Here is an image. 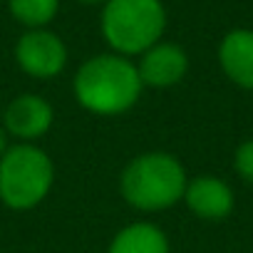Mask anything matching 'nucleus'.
Instances as JSON below:
<instances>
[{
  "instance_id": "f257e3e1",
  "label": "nucleus",
  "mask_w": 253,
  "mask_h": 253,
  "mask_svg": "<svg viewBox=\"0 0 253 253\" xmlns=\"http://www.w3.org/2000/svg\"><path fill=\"white\" fill-rule=\"evenodd\" d=\"M77 102L94 114L109 117L132 109L142 94V77L134 62L109 52L89 57L75 75Z\"/></svg>"
},
{
  "instance_id": "f03ea898",
  "label": "nucleus",
  "mask_w": 253,
  "mask_h": 253,
  "mask_svg": "<svg viewBox=\"0 0 253 253\" xmlns=\"http://www.w3.org/2000/svg\"><path fill=\"white\" fill-rule=\"evenodd\" d=\"M186 171L181 162L167 152L139 154L122 174V194L139 211H162L184 199Z\"/></svg>"
},
{
  "instance_id": "7ed1b4c3",
  "label": "nucleus",
  "mask_w": 253,
  "mask_h": 253,
  "mask_svg": "<svg viewBox=\"0 0 253 253\" xmlns=\"http://www.w3.org/2000/svg\"><path fill=\"white\" fill-rule=\"evenodd\" d=\"M167 10L162 0H107L102 8V35L122 55H144L162 42Z\"/></svg>"
},
{
  "instance_id": "20e7f679",
  "label": "nucleus",
  "mask_w": 253,
  "mask_h": 253,
  "mask_svg": "<svg viewBox=\"0 0 253 253\" xmlns=\"http://www.w3.org/2000/svg\"><path fill=\"white\" fill-rule=\"evenodd\" d=\"M52 181V159L33 144L10 147L0 159V199L10 209L25 211L38 206L50 194Z\"/></svg>"
},
{
  "instance_id": "39448f33",
  "label": "nucleus",
  "mask_w": 253,
  "mask_h": 253,
  "mask_svg": "<svg viewBox=\"0 0 253 253\" xmlns=\"http://www.w3.org/2000/svg\"><path fill=\"white\" fill-rule=\"evenodd\" d=\"M15 60H18L20 70L28 72L30 77L50 80L65 70L67 47L55 33H50L45 28L28 30L15 45Z\"/></svg>"
},
{
  "instance_id": "423d86ee",
  "label": "nucleus",
  "mask_w": 253,
  "mask_h": 253,
  "mask_svg": "<svg viewBox=\"0 0 253 253\" xmlns=\"http://www.w3.org/2000/svg\"><path fill=\"white\" fill-rule=\"evenodd\" d=\"M186 206L204 221H223L233 211V189L218 176H196L186 184L184 191Z\"/></svg>"
},
{
  "instance_id": "0eeeda50",
  "label": "nucleus",
  "mask_w": 253,
  "mask_h": 253,
  "mask_svg": "<svg viewBox=\"0 0 253 253\" xmlns=\"http://www.w3.org/2000/svg\"><path fill=\"white\" fill-rule=\"evenodd\" d=\"M52 117L55 114L47 99L38 94H20L5 109V129L23 142H33L47 134V129L52 126Z\"/></svg>"
},
{
  "instance_id": "6e6552de",
  "label": "nucleus",
  "mask_w": 253,
  "mask_h": 253,
  "mask_svg": "<svg viewBox=\"0 0 253 253\" xmlns=\"http://www.w3.org/2000/svg\"><path fill=\"white\" fill-rule=\"evenodd\" d=\"M137 70H139L142 84L174 87L184 80V75L189 70V57L174 42H157L154 47H149L142 55V62Z\"/></svg>"
},
{
  "instance_id": "1a4fd4ad",
  "label": "nucleus",
  "mask_w": 253,
  "mask_h": 253,
  "mask_svg": "<svg viewBox=\"0 0 253 253\" xmlns=\"http://www.w3.org/2000/svg\"><path fill=\"white\" fill-rule=\"evenodd\" d=\"M218 62L233 84L253 89V30L246 28L231 30L221 40Z\"/></svg>"
},
{
  "instance_id": "9d476101",
  "label": "nucleus",
  "mask_w": 253,
  "mask_h": 253,
  "mask_svg": "<svg viewBox=\"0 0 253 253\" xmlns=\"http://www.w3.org/2000/svg\"><path fill=\"white\" fill-rule=\"evenodd\" d=\"M109 253H169V241L154 223H132L112 238Z\"/></svg>"
},
{
  "instance_id": "9b49d317",
  "label": "nucleus",
  "mask_w": 253,
  "mask_h": 253,
  "mask_svg": "<svg viewBox=\"0 0 253 253\" xmlns=\"http://www.w3.org/2000/svg\"><path fill=\"white\" fill-rule=\"evenodd\" d=\"M8 5L18 23L30 30H40L57 15L60 0H8Z\"/></svg>"
},
{
  "instance_id": "f8f14e48",
  "label": "nucleus",
  "mask_w": 253,
  "mask_h": 253,
  "mask_svg": "<svg viewBox=\"0 0 253 253\" xmlns=\"http://www.w3.org/2000/svg\"><path fill=\"white\" fill-rule=\"evenodd\" d=\"M233 169H236V174L243 181L253 184V139L243 142L236 149V154H233Z\"/></svg>"
},
{
  "instance_id": "ddd939ff",
  "label": "nucleus",
  "mask_w": 253,
  "mask_h": 253,
  "mask_svg": "<svg viewBox=\"0 0 253 253\" xmlns=\"http://www.w3.org/2000/svg\"><path fill=\"white\" fill-rule=\"evenodd\" d=\"M5 152H8V137H5V129L0 126V159H3Z\"/></svg>"
},
{
  "instance_id": "4468645a",
  "label": "nucleus",
  "mask_w": 253,
  "mask_h": 253,
  "mask_svg": "<svg viewBox=\"0 0 253 253\" xmlns=\"http://www.w3.org/2000/svg\"><path fill=\"white\" fill-rule=\"evenodd\" d=\"M80 3H84V5H99V3H107V0H80Z\"/></svg>"
}]
</instances>
